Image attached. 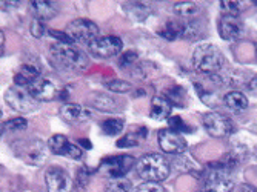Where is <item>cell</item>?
I'll return each mask as SVG.
<instances>
[{"label": "cell", "mask_w": 257, "mask_h": 192, "mask_svg": "<svg viewBox=\"0 0 257 192\" xmlns=\"http://www.w3.org/2000/svg\"><path fill=\"white\" fill-rule=\"evenodd\" d=\"M170 161L162 154H145L136 163V172L144 181H153L159 183L167 180L170 175Z\"/></svg>", "instance_id": "1"}, {"label": "cell", "mask_w": 257, "mask_h": 192, "mask_svg": "<svg viewBox=\"0 0 257 192\" xmlns=\"http://www.w3.org/2000/svg\"><path fill=\"white\" fill-rule=\"evenodd\" d=\"M50 54L53 62L60 68L69 71H85L88 68V57L74 45L57 42L50 48Z\"/></svg>", "instance_id": "2"}, {"label": "cell", "mask_w": 257, "mask_h": 192, "mask_svg": "<svg viewBox=\"0 0 257 192\" xmlns=\"http://www.w3.org/2000/svg\"><path fill=\"white\" fill-rule=\"evenodd\" d=\"M193 66L203 74H214L223 66V54L216 45L202 43L193 54Z\"/></svg>", "instance_id": "3"}, {"label": "cell", "mask_w": 257, "mask_h": 192, "mask_svg": "<svg viewBox=\"0 0 257 192\" xmlns=\"http://www.w3.org/2000/svg\"><path fill=\"white\" fill-rule=\"evenodd\" d=\"M65 33L71 37L73 42L79 43H92L99 39V27L94 22L86 20V19H76L68 23Z\"/></svg>", "instance_id": "4"}, {"label": "cell", "mask_w": 257, "mask_h": 192, "mask_svg": "<svg viewBox=\"0 0 257 192\" xmlns=\"http://www.w3.org/2000/svg\"><path fill=\"white\" fill-rule=\"evenodd\" d=\"M122 40L115 36H105V37H99L97 40H94L92 43L88 45L89 54L96 59H111L119 56L122 51Z\"/></svg>", "instance_id": "5"}, {"label": "cell", "mask_w": 257, "mask_h": 192, "mask_svg": "<svg viewBox=\"0 0 257 192\" xmlns=\"http://www.w3.org/2000/svg\"><path fill=\"white\" fill-rule=\"evenodd\" d=\"M5 102L19 112H31L39 106V102L28 92V89L20 86H13L5 92Z\"/></svg>", "instance_id": "6"}, {"label": "cell", "mask_w": 257, "mask_h": 192, "mask_svg": "<svg viewBox=\"0 0 257 192\" xmlns=\"http://www.w3.org/2000/svg\"><path fill=\"white\" fill-rule=\"evenodd\" d=\"M136 166V160L131 155H114L102 160L100 169L103 174H106L109 178H119L125 177L126 172Z\"/></svg>", "instance_id": "7"}, {"label": "cell", "mask_w": 257, "mask_h": 192, "mask_svg": "<svg viewBox=\"0 0 257 192\" xmlns=\"http://www.w3.org/2000/svg\"><path fill=\"white\" fill-rule=\"evenodd\" d=\"M202 125L209 135H213L216 138L228 137L232 132L231 122L219 112H205L202 115Z\"/></svg>", "instance_id": "8"}, {"label": "cell", "mask_w": 257, "mask_h": 192, "mask_svg": "<svg viewBox=\"0 0 257 192\" xmlns=\"http://www.w3.org/2000/svg\"><path fill=\"white\" fill-rule=\"evenodd\" d=\"M45 183L48 192H71L73 189L71 177L60 166H51L45 172Z\"/></svg>", "instance_id": "9"}, {"label": "cell", "mask_w": 257, "mask_h": 192, "mask_svg": "<svg viewBox=\"0 0 257 192\" xmlns=\"http://www.w3.org/2000/svg\"><path fill=\"white\" fill-rule=\"evenodd\" d=\"M157 141L159 146L163 152L179 155L186 151V141L182 137V134L167 128V129H160L157 134Z\"/></svg>", "instance_id": "10"}, {"label": "cell", "mask_w": 257, "mask_h": 192, "mask_svg": "<svg viewBox=\"0 0 257 192\" xmlns=\"http://www.w3.org/2000/svg\"><path fill=\"white\" fill-rule=\"evenodd\" d=\"M48 149L56 155H65V157L74 158V160L82 158V155H83V151L80 149V146L69 143V140L62 134H56V135L50 137Z\"/></svg>", "instance_id": "11"}, {"label": "cell", "mask_w": 257, "mask_h": 192, "mask_svg": "<svg viewBox=\"0 0 257 192\" xmlns=\"http://www.w3.org/2000/svg\"><path fill=\"white\" fill-rule=\"evenodd\" d=\"M217 28H219L220 37L223 40H229V42L239 40L245 31L243 22L239 17H232V16H222L219 19Z\"/></svg>", "instance_id": "12"}, {"label": "cell", "mask_w": 257, "mask_h": 192, "mask_svg": "<svg viewBox=\"0 0 257 192\" xmlns=\"http://www.w3.org/2000/svg\"><path fill=\"white\" fill-rule=\"evenodd\" d=\"M234 189V180L231 178L229 171L213 169L205 181V192H231Z\"/></svg>", "instance_id": "13"}, {"label": "cell", "mask_w": 257, "mask_h": 192, "mask_svg": "<svg viewBox=\"0 0 257 192\" xmlns=\"http://www.w3.org/2000/svg\"><path fill=\"white\" fill-rule=\"evenodd\" d=\"M27 89L37 102H50L56 97V92H57L54 83L42 76L36 79L34 82H31Z\"/></svg>", "instance_id": "14"}, {"label": "cell", "mask_w": 257, "mask_h": 192, "mask_svg": "<svg viewBox=\"0 0 257 192\" xmlns=\"http://www.w3.org/2000/svg\"><path fill=\"white\" fill-rule=\"evenodd\" d=\"M59 114L60 117L65 120L68 123H82V122H86V120L91 118V111L82 105H77V103H65L60 106L59 109Z\"/></svg>", "instance_id": "15"}, {"label": "cell", "mask_w": 257, "mask_h": 192, "mask_svg": "<svg viewBox=\"0 0 257 192\" xmlns=\"http://www.w3.org/2000/svg\"><path fill=\"white\" fill-rule=\"evenodd\" d=\"M23 154H25L23 155L25 157V161H28L33 166H40L46 160V148L42 143V140L30 141L28 145H25Z\"/></svg>", "instance_id": "16"}, {"label": "cell", "mask_w": 257, "mask_h": 192, "mask_svg": "<svg viewBox=\"0 0 257 192\" xmlns=\"http://www.w3.org/2000/svg\"><path fill=\"white\" fill-rule=\"evenodd\" d=\"M31 8H33L36 19L42 22L54 19L59 13L57 7L51 2H46V0H34V2H31Z\"/></svg>", "instance_id": "17"}, {"label": "cell", "mask_w": 257, "mask_h": 192, "mask_svg": "<svg viewBox=\"0 0 257 192\" xmlns=\"http://www.w3.org/2000/svg\"><path fill=\"white\" fill-rule=\"evenodd\" d=\"M173 109V103L167 99V97H153L151 100V111L150 115L154 120H165L170 117Z\"/></svg>", "instance_id": "18"}, {"label": "cell", "mask_w": 257, "mask_h": 192, "mask_svg": "<svg viewBox=\"0 0 257 192\" xmlns=\"http://www.w3.org/2000/svg\"><path fill=\"white\" fill-rule=\"evenodd\" d=\"M147 137V128H136L133 131H130L125 137H122L117 141L119 148H131V146H137L142 143V140Z\"/></svg>", "instance_id": "19"}, {"label": "cell", "mask_w": 257, "mask_h": 192, "mask_svg": "<svg viewBox=\"0 0 257 192\" xmlns=\"http://www.w3.org/2000/svg\"><path fill=\"white\" fill-rule=\"evenodd\" d=\"M223 102L232 111H243L248 108V99L239 91H231V92L225 94Z\"/></svg>", "instance_id": "20"}, {"label": "cell", "mask_w": 257, "mask_h": 192, "mask_svg": "<svg viewBox=\"0 0 257 192\" xmlns=\"http://www.w3.org/2000/svg\"><path fill=\"white\" fill-rule=\"evenodd\" d=\"M92 106L99 111H103V112H115L119 111V106H117V102H115L111 95H106V94H96L94 99H92Z\"/></svg>", "instance_id": "21"}, {"label": "cell", "mask_w": 257, "mask_h": 192, "mask_svg": "<svg viewBox=\"0 0 257 192\" xmlns=\"http://www.w3.org/2000/svg\"><path fill=\"white\" fill-rule=\"evenodd\" d=\"M174 13L183 19H194L200 13V8L194 2H179L174 4Z\"/></svg>", "instance_id": "22"}, {"label": "cell", "mask_w": 257, "mask_h": 192, "mask_svg": "<svg viewBox=\"0 0 257 192\" xmlns=\"http://www.w3.org/2000/svg\"><path fill=\"white\" fill-rule=\"evenodd\" d=\"M183 28L185 25L180 22H176V20H171L167 23L165 28H162V31L159 33L162 37H165L167 40H176L179 37H182V33H183Z\"/></svg>", "instance_id": "23"}, {"label": "cell", "mask_w": 257, "mask_h": 192, "mask_svg": "<svg viewBox=\"0 0 257 192\" xmlns=\"http://www.w3.org/2000/svg\"><path fill=\"white\" fill-rule=\"evenodd\" d=\"M125 11L134 19V20H145L150 13H151V8L145 4H139V2H134V4H128L125 5Z\"/></svg>", "instance_id": "24"}, {"label": "cell", "mask_w": 257, "mask_h": 192, "mask_svg": "<svg viewBox=\"0 0 257 192\" xmlns=\"http://www.w3.org/2000/svg\"><path fill=\"white\" fill-rule=\"evenodd\" d=\"M105 190L106 192H133V183L125 177L109 178V181L106 183Z\"/></svg>", "instance_id": "25"}, {"label": "cell", "mask_w": 257, "mask_h": 192, "mask_svg": "<svg viewBox=\"0 0 257 192\" xmlns=\"http://www.w3.org/2000/svg\"><path fill=\"white\" fill-rule=\"evenodd\" d=\"M205 36L200 23L197 22H190L188 25H185L183 28V33H182V39L185 40H190V42H196L199 39H202Z\"/></svg>", "instance_id": "26"}, {"label": "cell", "mask_w": 257, "mask_h": 192, "mask_svg": "<svg viewBox=\"0 0 257 192\" xmlns=\"http://www.w3.org/2000/svg\"><path fill=\"white\" fill-rule=\"evenodd\" d=\"M123 126H125V122L122 118H108L105 122L100 125L102 131L106 134V135H117L123 131Z\"/></svg>", "instance_id": "27"}, {"label": "cell", "mask_w": 257, "mask_h": 192, "mask_svg": "<svg viewBox=\"0 0 257 192\" xmlns=\"http://www.w3.org/2000/svg\"><path fill=\"white\" fill-rule=\"evenodd\" d=\"M242 10H243L242 4L236 2V0H222V2H220V11L223 13V16L239 17Z\"/></svg>", "instance_id": "28"}, {"label": "cell", "mask_w": 257, "mask_h": 192, "mask_svg": "<svg viewBox=\"0 0 257 192\" xmlns=\"http://www.w3.org/2000/svg\"><path fill=\"white\" fill-rule=\"evenodd\" d=\"M27 126H28V120L23 117H16L2 123V129H7V131H19V129H25Z\"/></svg>", "instance_id": "29"}, {"label": "cell", "mask_w": 257, "mask_h": 192, "mask_svg": "<svg viewBox=\"0 0 257 192\" xmlns=\"http://www.w3.org/2000/svg\"><path fill=\"white\" fill-rule=\"evenodd\" d=\"M105 86L111 91V92H117V94H123V92H128L133 85L130 82H125V80H111V82H106Z\"/></svg>", "instance_id": "30"}, {"label": "cell", "mask_w": 257, "mask_h": 192, "mask_svg": "<svg viewBox=\"0 0 257 192\" xmlns=\"http://www.w3.org/2000/svg\"><path fill=\"white\" fill-rule=\"evenodd\" d=\"M168 125H170V129H173V131H176V132H190L191 129H190V126L186 125L183 120H182V117H179V115H174V117H170L168 118Z\"/></svg>", "instance_id": "31"}, {"label": "cell", "mask_w": 257, "mask_h": 192, "mask_svg": "<svg viewBox=\"0 0 257 192\" xmlns=\"http://www.w3.org/2000/svg\"><path fill=\"white\" fill-rule=\"evenodd\" d=\"M133 192H165V189H163V186H160L159 183L144 181L142 184H139L137 187H134Z\"/></svg>", "instance_id": "32"}, {"label": "cell", "mask_w": 257, "mask_h": 192, "mask_svg": "<svg viewBox=\"0 0 257 192\" xmlns=\"http://www.w3.org/2000/svg\"><path fill=\"white\" fill-rule=\"evenodd\" d=\"M136 60H137V53H134V51H126V53H123V54L119 57V66H122V68L131 66Z\"/></svg>", "instance_id": "33"}, {"label": "cell", "mask_w": 257, "mask_h": 192, "mask_svg": "<svg viewBox=\"0 0 257 192\" xmlns=\"http://www.w3.org/2000/svg\"><path fill=\"white\" fill-rule=\"evenodd\" d=\"M30 30H31V34H33L34 37L40 39V37L45 34V23H43L42 20H39V19H34V20L31 22Z\"/></svg>", "instance_id": "34"}, {"label": "cell", "mask_w": 257, "mask_h": 192, "mask_svg": "<svg viewBox=\"0 0 257 192\" xmlns=\"http://www.w3.org/2000/svg\"><path fill=\"white\" fill-rule=\"evenodd\" d=\"M50 34H51V37H56V39H59L60 40V43H68V45H73L74 42L71 40V37H69L65 31H57V30H51L50 31Z\"/></svg>", "instance_id": "35"}, {"label": "cell", "mask_w": 257, "mask_h": 192, "mask_svg": "<svg viewBox=\"0 0 257 192\" xmlns=\"http://www.w3.org/2000/svg\"><path fill=\"white\" fill-rule=\"evenodd\" d=\"M240 192H257V189L254 186H251V184H242Z\"/></svg>", "instance_id": "36"}, {"label": "cell", "mask_w": 257, "mask_h": 192, "mask_svg": "<svg viewBox=\"0 0 257 192\" xmlns=\"http://www.w3.org/2000/svg\"><path fill=\"white\" fill-rule=\"evenodd\" d=\"M79 146H83L85 149H91V143H89V140H86V138H80V140H79Z\"/></svg>", "instance_id": "37"}, {"label": "cell", "mask_w": 257, "mask_h": 192, "mask_svg": "<svg viewBox=\"0 0 257 192\" xmlns=\"http://www.w3.org/2000/svg\"><path fill=\"white\" fill-rule=\"evenodd\" d=\"M248 88H249L251 91H257V77H254L252 80H249Z\"/></svg>", "instance_id": "38"}, {"label": "cell", "mask_w": 257, "mask_h": 192, "mask_svg": "<svg viewBox=\"0 0 257 192\" xmlns=\"http://www.w3.org/2000/svg\"><path fill=\"white\" fill-rule=\"evenodd\" d=\"M254 50H255V59H257V43L254 45Z\"/></svg>", "instance_id": "39"}]
</instances>
